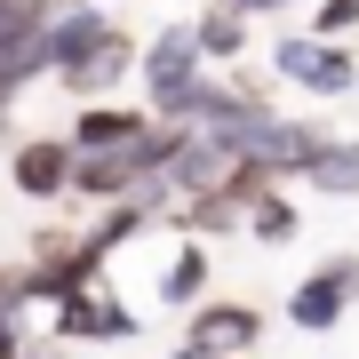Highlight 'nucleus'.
Masks as SVG:
<instances>
[{
    "label": "nucleus",
    "mask_w": 359,
    "mask_h": 359,
    "mask_svg": "<svg viewBox=\"0 0 359 359\" xmlns=\"http://www.w3.org/2000/svg\"><path fill=\"white\" fill-rule=\"evenodd\" d=\"M136 335H144V320H136L104 280L48 304V344H136Z\"/></svg>",
    "instance_id": "nucleus-1"
},
{
    "label": "nucleus",
    "mask_w": 359,
    "mask_h": 359,
    "mask_svg": "<svg viewBox=\"0 0 359 359\" xmlns=\"http://www.w3.org/2000/svg\"><path fill=\"white\" fill-rule=\"evenodd\" d=\"M351 304H359V256H327V264H311V280H295L287 320L304 335H327V327H344Z\"/></svg>",
    "instance_id": "nucleus-2"
},
{
    "label": "nucleus",
    "mask_w": 359,
    "mask_h": 359,
    "mask_svg": "<svg viewBox=\"0 0 359 359\" xmlns=\"http://www.w3.org/2000/svg\"><path fill=\"white\" fill-rule=\"evenodd\" d=\"M271 72L295 80V88H311V96H351L359 88V65L335 40H311V32H287L280 48H271Z\"/></svg>",
    "instance_id": "nucleus-3"
},
{
    "label": "nucleus",
    "mask_w": 359,
    "mask_h": 359,
    "mask_svg": "<svg viewBox=\"0 0 359 359\" xmlns=\"http://www.w3.org/2000/svg\"><path fill=\"white\" fill-rule=\"evenodd\" d=\"M184 344L208 351V359H248L264 344V311L240 304V295H216V304H192V327H184Z\"/></svg>",
    "instance_id": "nucleus-4"
},
{
    "label": "nucleus",
    "mask_w": 359,
    "mask_h": 359,
    "mask_svg": "<svg viewBox=\"0 0 359 359\" xmlns=\"http://www.w3.org/2000/svg\"><path fill=\"white\" fill-rule=\"evenodd\" d=\"M8 184L25 200H65L72 192V144L65 136H25L8 152Z\"/></svg>",
    "instance_id": "nucleus-5"
},
{
    "label": "nucleus",
    "mask_w": 359,
    "mask_h": 359,
    "mask_svg": "<svg viewBox=\"0 0 359 359\" xmlns=\"http://www.w3.org/2000/svg\"><path fill=\"white\" fill-rule=\"evenodd\" d=\"M136 72H144V96H168V88H184V80H200V48H192V25H160L152 40L136 48Z\"/></svg>",
    "instance_id": "nucleus-6"
},
{
    "label": "nucleus",
    "mask_w": 359,
    "mask_h": 359,
    "mask_svg": "<svg viewBox=\"0 0 359 359\" xmlns=\"http://www.w3.org/2000/svg\"><path fill=\"white\" fill-rule=\"evenodd\" d=\"M128 72H136V40H128V25H112V32H104V40H96L88 56H80L72 72H56V80H65L80 104H104V96H112Z\"/></svg>",
    "instance_id": "nucleus-7"
},
{
    "label": "nucleus",
    "mask_w": 359,
    "mask_h": 359,
    "mask_svg": "<svg viewBox=\"0 0 359 359\" xmlns=\"http://www.w3.org/2000/svg\"><path fill=\"white\" fill-rule=\"evenodd\" d=\"M136 184H144L136 144H120V152H72V192H65V200H96V208H112V200H128Z\"/></svg>",
    "instance_id": "nucleus-8"
},
{
    "label": "nucleus",
    "mask_w": 359,
    "mask_h": 359,
    "mask_svg": "<svg viewBox=\"0 0 359 359\" xmlns=\"http://www.w3.org/2000/svg\"><path fill=\"white\" fill-rule=\"evenodd\" d=\"M144 128H152V112H144V104H80V120H72V152H120V144H136Z\"/></svg>",
    "instance_id": "nucleus-9"
},
{
    "label": "nucleus",
    "mask_w": 359,
    "mask_h": 359,
    "mask_svg": "<svg viewBox=\"0 0 359 359\" xmlns=\"http://www.w3.org/2000/svg\"><path fill=\"white\" fill-rule=\"evenodd\" d=\"M304 184L327 200H359V136H327L320 152L304 160Z\"/></svg>",
    "instance_id": "nucleus-10"
},
{
    "label": "nucleus",
    "mask_w": 359,
    "mask_h": 359,
    "mask_svg": "<svg viewBox=\"0 0 359 359\" xmlns=\"http://www.w3.org/2000/svg\"><path fill=\"white\" fill-rule=\"evenodd\" d=\"M104 32H112V16H104L96 0H88V8H65V16H48V56H56V72H72L80 56H88L96 40H104Z\"/></svg>",
    "instance_id": "nucleus-11"
},
{
    "label": "nucleus",
    "mask_w": 359,
    "mask_h": 359,
    "mask_svg": "<svg viewBox=\"0 0 359 359\" xmlns=\"http://www.w3.org/2000/svg\"><path fill=\"white\" fill-rule=\"evenodd\" d=\"M48 72H56V56H48V25H25V32L0 40V80H8L16 96H25L32 80H48Z\"/></svg>",
    "instance_id": "nucleus-12"
},
{
    "label": "nucleus",
    "mask_w": 359,
    "mask_h": 359,
    "mask_svg": "<svg viewBox=\"0 0 359 359\" xmlns=\"http://www.w3.org/2000/svg\"><path fill=\"white\" fill-rule=\"evenodd\" d=\"M160 304H176V311L208 304V248L200 240H176V256L160 264Z\"/></svg>",
    "instance_id": "nucleus-13"
},
{
    "label": "nucleus",
    "mask_w": 359,
    "mask_h": 359,
    "mask_svg": "<svg viewBox=\"0 0 359 359\" xmlns=\"http://www.w3.org/2000/svg\"><path fill=\"white\" fill-rule=\"evenodd\" d=\"M192 48H200V65H248V25L224 16V8H200L192 16Z\"/></svg>",
    "instance_id": "nucleus-14"
},
{
    "label": "nucleus",
    "mask_w": 359,
    "mask_h": 359,
    "mask_svg": "<svg viewBox=\"0 0 359 359\" xmlns=\"http://www.w3.org/2000/svg\"><path fill=\"white\" fill-rule=\"evenodd\" d=\"M295 224H304V216H295V200L280 192V184H264V192L248 200V231H256L264 248H287V240H295Z\"/></svg>",
    "instance_id": "nucleus-15"
},
{
    "label": "nucleus",
    "mask_w": 359,
    "mask_h": 359,
    "mask_svg": "<svg viewBox=\"0 0 359 359\" xmlns=\"http://www.w3.org/2000/svg\"><path fill=\"white\" fill-rule=\"evenodd\" d=\"M359 25V0H320V8H311V40H344Z\"/></svg>",
    "instance_id": "nucleus-16"
},
{
    "label": "nucleus",
    "mask_w": 359,
    "mask_h": 359,
    "mask_svg": "<svg viewBox=\"0 0 359 359\" xmlns=\"http://www.w3.org/2000/svg\"><path fill=\"white\" fill-rule=\"evenodd\" d=\"M208 8H224V16L248 25V16H280V8H295V0H208Z\"/></svg>",
    "instance_id": "nucleus-17"
},
{
    "label": "nucleus",
    "mask_w": 359,
    "mask_h": 359,
    "mask_svg": "<svg viewBox=\"0 0 359 359\" xmlns=\"http://www.w3.org/2000/svg\"><path fill=\"white\" fill-rule=\"evenodd\" d=\"M16 359H65V344H32V335H25V351H16Z\"/></svg>",
    "instance_id": "nucleus-18"
},
{
    "label": "nucleus",
    "mask_w": 359,
    "mask_h": 359,
    "mask_svg": "<svg viewBox=\"0 0 359 359\" xmlns=\"http://www.w3.org/2000/svg\"><path fill=\"white\" fill-rule=\"evenodd\" d=\"M8 120H16V88L0 80V136H8Z\"/></svg>",
    "instance_id": "nucleus-19"
},
{
    "label": "nucleus",
    "mask_w": 359,
    "mask_h": 359,
    "mask_svg": "<svg viewBox=\"0 0 359 359\" xmlns=\"http://www.w3.org/2000/svg\"><path fill=\"white\" fill-rule=\"evenodd\" d=\"M65 8H88V0H40V16H65Z\"/></svg>",
    "instance_id": "nucleus-20"
}]
</instances>
